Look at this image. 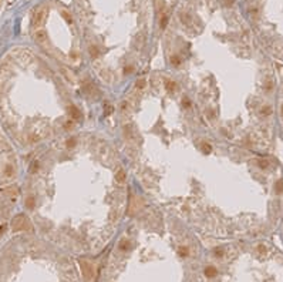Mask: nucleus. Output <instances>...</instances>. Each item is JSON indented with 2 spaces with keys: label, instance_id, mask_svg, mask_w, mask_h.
<instances>
[{
  "label": "nucleus",
  "instance_id": "f257e3e1",
  "mask_svg": "<svg viewBox=\"0 0 283 282\" xmlns=\"http://www.w3.org/2000/svg\"><path fill=\"white\" fill-rule=\"evenodd\" d=\"M10 155V148L7 146L6 140L3 138L2 132H0V181L6 178V177H10V168H12V164L9 163L7 157Z\"/></svg>",
  "mask_w": 283,
  "mask_h": 282
}]
</instances>
